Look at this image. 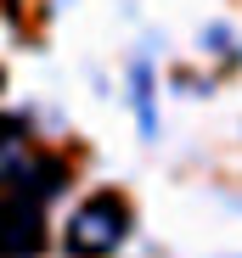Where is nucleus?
I'll return each instance as SVG.
<instances>
[{
	"label": "nucleus",
	"instance_id": "nucleus-1",
	"mask_svg": "<svg viewBox=\"0 0 242 258\" xmlns=\"http://www.w3.org/2000/svg\"><path fill=\"white\" fill-rule=\"evenodd\" d=\"M62 157L39 152L28 123L17 118H0V185H6L12 197H28V202H45L51 191H62Z\"/></svg>",
	"mask_w": 242,
	"mask_h": 258
},
{
	"label": "nucleus",
	"instance_id": "nucleus-3",
	"mask_svg": "<svg viewBox=\"0 0 242 258\" xmlns=\"http://www.w3.org/2000/svg\"><path fill=\"white\" fill-rule=\"evenodd\" d=\"M45 230H39V202L0 191V258H34Z\"/></svg>",
	"mask_w": 242,
	"mask_h": 258
},
{
	"label": "nucleus",
	"instance_id": "nucleus-2",
	"mask_svg": "<svg viewBox=\"0 0 242 258\" xmlns=\"http://www.w3.org/2000/svg\"><path fill=\"white\" fill-rule=\"evenodd\" d=\"M130 236V202L124 197H113V191H96L73 208V219H68V252L73 258H107L118 252Z\"/></svg>",
	"mask_w": 242,
	"mask_h": 258
}]
</instances>
